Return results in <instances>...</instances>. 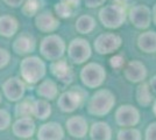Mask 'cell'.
<instances>
[{
	"mask_svg": "<svg viewBox=\"0 0 156 140\" xmlns=\"http://www.w3.org/2000/svg\"><path fill=\"white\" fill-rule=\"evenodd\" d=\"M47 66L39 56H27L20 63L21 78L27 84H36L44 78Z\"/></svg>",
	"mask_w": 156,
	"mask_h": 140,
	"instance_id": "1",
	"label": "cell"
},
{
	"mask_svg": "<svg viewBox=\"0 0 156 140\" xmlns=\"http://www.w3.org/2000/svg\"><path fill=\"white\" fill-rule=\"evenodd\" d=\"M115 105V96L108 89H99L87 102V112L96 117H104Z\"/></svg>",
	"mask_w": 156,
	"mask_h": 140,
	"instance_id": "2",
	"label": "cell"
},
{
	"mask_svg": "<svg viewBox=\"0 0 156 140\" xmlns=\"http://www.w3.org/2000/svg\"><path fill=\"white\" fill-rule=\"evenodd\" d=\"M66 52L65 41L57 34H49L40 43V53L48 61H57Z\"/></svg>",
	"mask_w": 156,
	"mask_h": 140,
	"instance_id": "3",
	"label": "cell"
},
{
	"mask_svg": "<svg viewBox=\"0 0 156 140\" xmlns=\"http://www.w3.org/2000/svg\"><path fill=\"white\" fill-rule=\"evenodd\" d=\"M79 78L82 83L89 89H97L104 84L106 80L105 68L96 62H89L82 68Z\"/></svg>",
	"mask_w": 156,
	"mask_h": 140,
	"instance_id": "4",
	"label": "cell"
},
{
	"mask_svg": "<svg viewBox=\"0 0 156 140\" xmlns=\"http://www.w3.org/2000/svg\"><path fill=\"white\" fill-rule=\"evenodd\" d=\"M85 92L82 88L73 87L72 89L61 93L57 99V106L64 113H72L84 103Z\"/></svg>",
	"mask_w": 156,
	"mask_h": 140,
	"instance_id": "5",
	"label": "cell"
},
{
	"mask_svg": "<svg viewBox=\"0 0 156 140\" xmlns=\"http://www.w3.org/2000/svg\"><path fill=\"white\" fill-rule=\"evenodd\" d=\"M99 20L106 28L115 29L126 21V11L120 4L107 5L99 12Z\"/></svg>",
	"mask_w": 156,
	"mask_h": 140,
	"instance_id": "6",
	"label": "cell"
},
{
	"mask_svg": "<svg viewBox=\"0 0 156 140\" xmlns=\"http://www.w3.org/2000/svg\"><path fill=\"white\" fill-rule=\"evenodd\" d=\"M91 46L85 39L77 38L68 46V57L75 64H83L91 57Z\"/></svg>",
	"mask_w": 156,
	"mask_h": 140,
	"instance_id": "7",
	"label": "cell"
},
{
	"mask_svg": "<svg viewBox=\"0 0 156 140\" xmlns=\"http://www.w3.org/2000/svg\"><path fill=\"white\" fill-rule=\"evenodd\" d=\"M115 123L120 127H134L140 123V111L135 106L129 104L120 105L114 113Z\"/></svg>",
	"mask_w": 156,
	"mask_h": 140,
	"instance_id": "8",
	"label": "cell"
},
{
	"mask_svg": "<svg viewBox=\"0 0 156 140\" xmlns=\"http://www.w3.org/2000/svg\"><path fill=\"white\" fill-rule=\"evenodd\" d=\"M2 95L9 102H19L25 97L26 93V83L20 77H9L7 78L2 85Z\"/></svg>",
	"mask_w": 156,
	"mask_h": 140,
	"instance_id": "9",
	"label": "cell"
},
{
	"mask_svg": "<svg viewBox=\"0 0 156 140\" xmlns=\"http://www.w3.org/2000/svg\"><path fill=\"white\" fill-rule=\"evenodd\" d=\"M122 40L121 38L114 33H104L97 36L94 40L93 47L94 50L100 55H107L117 52L118 49L121 47Z\"/></svg>",
	"mask_w": 156,
	"mask_h": 140,
	"instance_id": "10",
	"label": "cell"
},
{
	"mask_svg": "<svg viewBox=\"0 0 156 140\" xmlns=\"http://www.w3.org/2000/svg\"><path fill=\"white\" fill-rule=\"evenodd\" d=\"M12 132L16 138L30 139L36 132V124L32 117H20L12 124Z\"/></svg>",
	"mask_w": 156,
	"mask_h": 140,
	"instance_id": "11",
	"label": "cell"
},
{
	"mask_svg": "<svg viewBox=\"0 0 156 140\" xmlns=\"http://www.w3.org/2000/svg\"><path fill=\"white\" fill-rule=\"evenodd\" d=\"M124 76L125 78L130 83H141L148 76V70L146 66L141 61L133 60L128 62L124 68Z\"/></svg>",
	"mask_w": 156,
	"mask_h": 140,
	"instance_id": "12",
	"label": "cell"
},
{
	"mask_svg": "<svg viewBox=\"0 0 156 140\" xmlns=\"http://www.w3.org/2000/svg\"><path fill=\"white\" fill-rule=\"evenodd\" d=\"M49 69L52 76L63 84H70L73 81L72 68L70 67L66 60L59 59L57 61H52L49 66Z\"/></svg>",
	"mask_w": 156,
	"mask_h": 140,
	"instance_id": "13",
	"label": "cell"
},
{
	"mask_svg": "<svg viewBox=\"0 0 156 140\" xmlns=\"http://www.w3.org/2000/svg\"><path fill=\"white\" fill-rule=\"evenodd\" d=\"M65 127L68 133L76 139H83L89 133V123L83 116H72L68 118Z\"/></svg>",
	"mask_w": 156,
	"mask_h": 140,
	"instance_id": "14",
	"label": "cell"
},
{
	"mask_svg": "<svg viewBox=\"0 0 156 140\" xmlns=\"http://www.w3.org/2000/svg\"><path fill=\"white\" fill-rule=\"evenodd\" d=\"M37 140H63L64 130L59 123L48 121L42 124L36 131Z\"/></svg>",
	"mask_w": 156,
	"mask_h": 140,
	"instance_id": "15",
	"label": "cell"
},
{
	"mask_svg": "<svg viewBox=\"0 0 156 140\" xmlns=\"http://www.w3.org/2000/svg\"><path fill=\"white\" fill-rule=\"evenodd\" d=\"M129 20L139 29H146L151 22V11L143 5L134 6L129 12Z\"/></svg>",
	"mask_w": 156,
	"mask_h": 140,
	"instance_id": "16",
	"label": "cell"
},
{
	"mask_svg": "<svg viewBox=\"0 0 156 140\" xmlns=\"http://www.w3.org/2000/svg\"><path fill=\"white\" fill-rule=\"evenodd\" d=\"M36 48V41L30 34L22 33L14 40L12 49L16 55H28Z\"/></svg>",
	"mask_w": 156,
	"mask_h": 140,
	"instance_id": "17",
	"label": "cell"
},
{
	"mask_svg": "<svg viewBox=\"0 0 156 140\" xmlns=\"http://www.w3.org/2000/svg\"><path fill=\"white\" fill-rule=\"evenodd\" d=\"M35 26L42 33H52L59 27V20L51 12L46 11L35 18Z\"/></svg>",
	"mask_w": 156,
	"mask_h": 140,
	"instance_id": "18",
	"label": "cell"
},
{
	"mask_svg": "<svg viewBox=\"0 0 156 140\" xmlns=\"http://www.w3.org/2000/svg\"><path fill=\"white\" fill-rule=\"evenodd\" d=\"M36 93L40 98L50 102L58 97V85L55 81L43 80L40 82L39 87L36 89Z\"/></svg>",
	"mask_w": 156,
	"mask_h": 140,
	"instance_id": "19",
	"label": "cell"
},
{
	"mask_svg": "<svg viewBox=\"0 0 156 140\" xmlns=\"http://www.w3.org/2000/svg\"><path fill=\"white\" fill-rule=\"evenodd\" d=\"M89 134L91 140H111L112 128L105 121H96L89 127Z\"/></svg>",
	"mask_w": 156,
	"mask_h": 140,
	"instance_id": "20",
	"label": "cell"
},
{
	"mask_svg": "<svg viewBox=\"0 0 156 140\" xmlns=\"http://www.w3.org/2000/svg\"><path fill=\"white\" fill-rule=\"evenodd\" d=\"M52 113V107L49 103V100L39 98L33 99L32 107V117H35L36 119L47 120Z\"/></svg>",
	"mask_w": 156,
	"mask_h": 140,
	"instance_id": "21",
	"label": "cell"
},
{
	"mask_svg": "<svg viewBox=\"0 0 156 140\" xmlns=\"http://www.w3.org/2000/svg\"><path fill=\"white\" fill-rule=\"evenodd\" d=\"M137 47L146 54L156 53V32H144L137 38Z\"/></svg>",
	"mask_w": 156,
	"mask_h": 140,
	"instance_id": "22",
	"label": "cell"
},
{
	"mask_svg": "<svg viewBox=\"0 0 156 140\" xmlns=\"http://www.w3.org/2000/svg\"><path fill=\"white\" fill-rule=\"evenodd\" d=\"M19 29V22L12 15L0 16V35L4 38H12Z\"/></svg>",
	"mask_w": 156,
	"mask_h": 140,
	"instance_id": "23",
	"label": "cell"
},
{
	"mask_svg": "<svg viewBox=\"0 0 156 140\" xmlns=\"http://www.w3.org/2000/svg\"><path fill=\"white\" fill-rule=\"evenodd\" d=\"M154 100V97L151 95V90L149 88L148 83L141 82L139 83L136 88V102L140 106L142 107H148L151 105Z\"/></svg>",
	"mask_w": 156,
	"mask_h": 140,
	"instance_id": "24",
	"label": "cell"
},
{
	"mask_svg": "<svg viewBox=\"0 0 156 140\" xmlns=\"http://www.w3.org/2000/svg\"><path fill=\"white\" fill-rule=\"evenodd\" d=\"M96 27V20L91 15H82L76 21V31L80 34H90Z\"/></svg>",
	"mask_w": 156,
	"mask_h": 140,
	"instance_id": "25",
	"label": "cell"
},
{
	"mask_svg": "<svg viewBox=\"0 0 156 140\" xmlns=\"http://www.w3.org/2000/svg\"><path fill=\"white\" fill-rule=\"evenodd\" d=\"M15 106V116L20 117H32V107H33V99L30 97L22 98L21 100L16 102Z\"/></svg>",
	"mask_w": 156,
	"mask_h": 140,
	"instance_id": "26",
	"label": "cell"
},
{
	"mask_svg": "<svg viewBox=\"0 0 156 140\" xmlns=\"http://www.w3.org/2000/svg\"><path fill=\"white\" fill-rule=\"evenodd\" d=\"M118 140H142V135L140 130L135 127H121L118 132Z\"/></svg>",
	"mask_w": 156,
	"mask_h": 140,
	"instance_id": "27",
	"label": "cell"
},
{
	"mask_svg": "<svg viewBox=\"0 0 156 140\" xmlns=\"http://www.w3.org/2000/svg\"><path fill=\"white\" fill-rule=\"evenodd\" d=\"M22 5V13L26 16H34L35 14H37L41 7L40 0H26V2Z\"/></svg>",
	"mask_w": 156,
	"mask_h": 140,
	"instance_id": "28",
	"label": "cell"
},
{
	"mask_svg": "<svg viewBox=\"0 0 156 140\" xmlns=\"http://www.w3.org/2000/svg\"><path fill=\"white\" fill-rule=\"evenodd\" d=\"M55 12H56V15L58 18L66 19V18H70L71 16L72 7L62 1V2H58V4L55 5Z\"/></svg>",
	"mask_w": 156,
	"mask_h": 140,
	"instance_id": "29",
	"label": "cell"
},
{
	"mask_svg": "<svg viewBox=\"0 0 156 140\" xmlns=\"http://www.w3.org/2000/svg\"><path fill=\"white\" fill-rule=\"evenodd\" d=\"M12 124V117L11 113L5 110V109H0V131H5Z\"/></svg>",
	"mask_w": 156,
	"mask_h": 140,
	"instance_id": "30",
	"label": "cell"
},
{
	"mask_svg": "<svg viewBox=\"0 0 156 140\" xmlns=\"http://www.w3.org/2000/svg\"><path fill=\"white\" fill-rule=\"evenodd\" d=\"M9 61H11V53L5 48H0V69L7 67Z\"/></svg>",
	"mask_w": 156,
	"mask_h": 140,
	"instance_id": "31",
	"label": "cell"
},
{
	"mask_svg": "<svg viewBox=\"0 0 156 140\" xmlns=\"http://www.w3.org/2000/svg\"><path fill=\"white\" fill-rule=\"evenodd\" d=\"M144 140H156V121L150 123L144 132Z\"/></svg>",
	"mask_w": 156,
	"mask_h": 140,
	"instance_id": "32",
	"label": "cell"
},
{
	"mask_svg": "<svg viewBox=\"0 0 156 140\" xmlns=\"http://www.w3.org/2000/svg\"><path fill=\"white\" fill-rule=\"evenodd\" d=\"M110 63L112 68H114V69H121V68L124 67L125 60L121 55H114L110 60Z\"/></svg>",
	"mask_w": 156,
	"mask_h": 140,
	"instance_id": "33",
	"label": "cell"
},
{
	"mask_svg": "<svg viewBox=\"0 0 156 140\" xmlns=\"http://www.w3.org/2000/svg\"><path fill=\"white\" fill-rule=\"evenodd\" d=\"M106 0H85V6L89 8H96L101 6Z\"/></svg>",
	"mask_w": 156,
	"mask_h": 140,
	"instance_id": "34",
	"label": "cell"
},
{
	"mask_svg": "<svg viewBox=\"0 0 156 140\" xmlns=\"http://www.w3.org/2000/svg\"><path fill=\"white\" fill-rule=\"evenodd\" d=\"M5 1V4L8 5L9 7H20L22 4H23V1L25 0H4Z\"/></svg>",
	"mask_w": 156,
	"mask_h": 140,
	"instance_id": "35",
	"label": "cell"
},
{
	"mask_svg": "<svg viewBox=\"0 0 156 140\" xmlns=\"http://www.w3.org/2000/svg\"><path fill=\"white\" fill-rule=\"evenodd\" d=\"M148 84H149L150 90H151V91L156 95V75H154V76L150 78V81H149V83H148Z\"/></svg>",
	"mask_w": 156,
	"mask_h": 140,
	"instance_id": "36",
	"label": "cell"
},
{
	"mask_svg": "<svg viewBox=\"0 0 156 140\" xmlns=\"http://www.w3.org/2000/svg\"><path fill=\"white\" fill-rule=\"evenodd\" d=\"M63 2H65V4H68L69 6L71 7H76L79 5V2H80V0H62Z\"/></svg>",
	"mask_w": 156,
	"mask_h": 140,
	"instance_id": "37",
	"label": "cell"
},
{
	"mask_svg": "<svg viewBox=\"0 0 156 140\" xmlns=\"http://www.w3.org/2000/svg\"><path fill=\"white\" fill-rule=\"evenodd\" d=\"M151 18L154 19V21L156 22V7L154 8V13H151Z\"/></svg>",
	"mask_w": 156,
	"mask_h": 140,
	"instance_id": "38",
	"label": "cell"
},
{
	"mask_svg": "<svg viewBox=\"0 0 156 140\" xmlns=\"http://www.w3.org/2000/svg\"><path fill=\"white\" fill-rule=\"evenodd\" d=\"M153 112H154V114H155V117H156V100L153 103Z\"/></svg>",
	"mask_w": 156,
	"mask_h": 140,
	"instance_id": "39",
	"label": "cell"
},
{
	"mask_svg": "<svg viewBox=\"0 0 156 140\" xmlns=\"http://www.w3.org/2000/svg\"><path fill=\"white\" fill-rule=\"evenodd\" d=\"M1 100H2V96H1V92H0V104H1Z\"/></svg>",
	"mask_w": 156,
	"mask_h": 140,
	"instance_id": "40",
	"label": "cell"
},
{
	"mask_svg": "<svg viewBox=\"0 0 156 140\" xmlns=\"http://www.w3.org/2000/svg\"><path fill=\"white\" fill-rule=\"evenodd\" d=\"M26 140H33V139H32V138H30V139H26Z\"/></svg>",
	"mask_w": 156,
	"mask_h": 140,
	"instance_id": "41",
	"label": "cell"
}]
</instances>
